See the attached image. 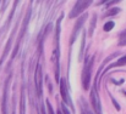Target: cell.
Listing matches in <instances>:
<instances>
[{
	"instance_id": "6da1fadb",
	"label": "cell",
	"mask_w": 126,
	"mask_h": 114,
	"mask_svg": "<svg viewBox=\"0 0 126 114\" xmlns=\"http://www.w3.org/2000/svg\"><path fill=\"white\" fill-rule=\"evenodd\" d=\"M94 57L87 58L86 60V64L83 68V74H82V83H83V89L88 90L89 89V83H91V72H92V62H93Z\"/></svg>"
},
{
	"instance_id": "7a4b0ae2",
	"label": "cell",
	"mask_w": 126,
	"mask_h": 114,
	"mask_svg": "<svg viewBox=\"0 0 126 114\" xmlns=\"http://www.w3.org/2000/svg\"><path fill=\"white\" fill-rule=\"evenodd\" d=\"M91 4H92L91 0H87V1H77L76 5L74 6V9H72L71 12H70V18H74V17L81 15V12L83 11L84 9H87Z\"/></svg>"
},
{
	"instance_id": "3957f363",
	"label": "cell",
	"mask_w": 126,
	"mask_h": 114,
	"mask_svg": "<svg viewBox=\"0 0 126 114\" xmlns=\"http://www.w3.org/2000/svg\"><path fill=\"white\" fill-rule=\"evenodd\" d=\"M60 95H61V97H63L64 102H65L66 104H69V106H71V107H72V101H71V98L69 97L66 81H65L64 79H61V80H60Z\"/></svg>"
},
{
	"instance_id": "277c9868",
	"label": "cell",
	"mask_w": 126,
	"mask_h": 114,
	"mask_svg": "<svg viewBox=\"0 0 126 114\" xmlns=\"http://www.w3.org/2000/svg\"><path fill=\"white\" fill-rule=\"evenodd\" d=\"M91 103L95 111L97 114H102V107H100V101H99V97L97 95V91L95 89H92L91 91Z\"/></svg>"
},
{
	"instance_id": "5b68a950",
	"label": "cell",
	"mask_w": 126,
	"mask_h": 114,
	"mask_svg": "<svg viewBox=\"0 0 126 114\" xmlns=\"http://www.w3.org/2000/svg\"><path fill=\"white\" fill-rule=\"evenodd\" d=\"M86 18H87V15L84 13L82 15V17L76 22V26H75V28H74V32H72V38L70 40V44H74L75 42V40H76V37H77V33H79V31L82 28V26H83V22L86 21Z\"/></svg>"
},
{
	"instance_id": "8992f818",
	"label": "cell",
	"mask_w": 126,
	"mask_h": 114,
	"mask_svg": "<svg viewBox=\"0 0 126 114\" xmlns=\"http://www.w3.org/2000/svg\"><path fill=\"white\" fill-rule=\"evenodd\" d=\"M41 64L37 66V71H36V84H37V91H38V95L41 96L42 95V80H41V75H42V72H41Z\"/></svg>"
},
{
	"instance_id": "52a82bcc",
	"label": "cell",
	"mask_w": 126,
	"mask_h": 114,
	"mask_svg": "<svg viewBox=\"0 0 126 114\" xmlns=\"http://www.w3.org/2000/svg\"><path fill=\"white\" fill-rule=\"evenodd\" d=\"M9 80H10V78H7V80H6V83H5V89H4V98H2V113L4 114H6V97H7Z\"/></svg>"
},
{
	"instance_id": "ba28073f",
	"label": "cell",
	"mask_w": 126,
	"mask_h": 114,
	"mask_svg": "<svg viewBox=\"0 0 126 114\" xmlns=\"http://www.w3.org/2000/svg\"><path fill=\"white\" fill-rule=\"evenodd\" d=\"M125 64H126V55L125 56H123L121 58H119V60H118L115 63H113L110 67H108V69L111 68V67H121V66H125Z\"/></svg>"
},
{
	"instance_id": "9c48e42d",
	"label": "cell",
	"mask_w": 126,
	"mask_h": 114,
	"mask_svg": "<svg viewBox=\"0 0 126 114\" xmlns=\"http://www.w3.org/2000/svg\"><path fill=\"white\" fill-rule=\"evenodd\" d=\"M114 26H115V23H114L113 21H109V22H107V23L104 24V31H105V32H110V31L114 28Z\"/></svg>"
},
{
	"instance_id": "30bf717a",
	"label": "cell",
	"mask_w": 126,
	"mask_h": 114,
	"mask_svg": "<svg viewBox=\"0 0 126 114\" xmlns=\"http://www.w3.org/2000/svg\"><path fill=\"white\" fill-rule=\"evenodd\" d=\"M119 12H120V9H119V7H114V9L109 10L104 16H114V15H116V13H119Z\"/></svg>"
},
{
	"instance_id": "8fae6325",
	"label": "cell",
	"mask_w": 126,
	"mask_h": 114,
	"mask_svg": "<svg viewBox=\"0 0 126 114\" xmlns=\"http://www.w3.org/2000/svg\"><path fill=\"white\" fill-rule=\"evenodd\" d=\"M95 20H97V16L94 15L93 18H92V26L89 27V35H92V33H93V29H94V26H95V24H94V23H95Z\"/></svg>"
},
{
	"instance_id": "7c38bea8",
	"label": "cell",
	"mask_w": 126,
	"mask_h": 114,
	"mask_svg": "<svg viewBox=\"0 0 126 114\" xmlns=\"http://www.w3.org/2000/svg\"><path fill=\"white\" fill-rule=\"evenodd\" d=\"M47 107H48V109H49V114H54L53 108H51V106H50V102H49V101H47Z\"/></svg>"
},
{
	"instance_id": "4fadbf2b",
	"label": "cell",
	"mask_w": 126,
	"mask_h": 114,
	"mask_svg": "<svg viewBox=\"0 0 126 114\" xmlns=\"http://www.w3.org/2000/svg\"><path fill=\"white\" fill-rule=\"evenodd\" d=\"M111 101H113V103H114V106H115V108H116V109H118V111H120V106H119V104H118V102H116V100H115V98H113V97H111Z\"/></svg>"
},
{
	"instance_id": "5bb4252c",
	"label": "cell",
	"mask_w": 126,
	"mask_h": 114,
	"mask_svg": "<svg viewBox=\"0 0 126 114\" xmlns=\"http://www.w3.org/2000/svg\"><path fill=\"white\" fill-rule=\"evenodd\" d=\"M61 109H63V114H70V112L66 109V107L64 104H61Z\"/></svg>"
},
{
	"instance_id": "9a60e30c",
	"label": "cell",
	"mask_w": 126,
	"mask_h": 114,
	"mask_svg": "<svg viewBox=\"0 0 126 114\" xmlns=\"http://www.w3.org/2000/svg\"><path fill=\"white\" fill-rule=\"evenodd\" d=\"M119 45H121V46L126 45V38H121V39H120V41H119Z\"/></svg>"
},
{
	"instance_id": "2e32d148",
	"label": "cell",
	"mask_w": 126,
	"mask_h": 114,
	"mask_svg": "<svg viewBox=\"0 0 126 114\" xmlns=\"http://www.w3.org/2000/svg\"><path fill=\"white\" fill-rule=\"evenodd\" d=\"M121 38H126V29L125 31H123V32L120 33V39Z\"/></svg>"
},
{
	"instance_id": "e0dca14e",
	"label": "cell",
	"mask_w": 126,
	"mask_h": 114,
	"mask_svg": "<svg viewBox=\"0 0 126 114\" xmlns=\"http://www.w3.org/2000/svg\"><path fill=\"white\" fill-rule=\"evenodd\" d=\"M83 114H93V113H92V112H89V111H86Z\"/></svg>"
},
{
	"instance_id": "ac0fdd59",
	"label": "cell",
	"mask_w": 126,
	"mask_h": 114,
	"mask_svg": "<svg viewBox=\"0 0 126 114\" xmlns=\"http://www.w3.org/2000/svg\"><path fill=\"white\" fill-rule=\"evenodd\" d=\"M58 114H63L61 113V109H59V111H58Z\"/></svg>"
},
{
	"instance_id": "d6986e66",
	"label": "cell",
	"mask_w": 126,
	"mask_h": 114,
	"mask_svg": "<svg viewBox=\"0 0 126 114\" xmlns=\"http://www.w3.org/2000/svg\"><path fill=\"white\" fill-rule=\"evenodd\" d=\"M123 92H124V93H125V95H126V91H123Z\"/></svg>"
}]
</instances>
